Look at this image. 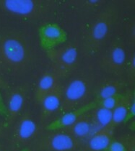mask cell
<instances>
[{"instance_id": "cell-1", "label": "cell", "mask_w": 135, "mask_h": 151, "mask_svg": "<svg viewBox=\"0 0 135 151\" xmlns=\"http://www.w3.org/2000/svg\"><path fill=\"white\" fill-rule=\"evenodd\" d=\"M33 47L27 37L14 30H0V68L21 73L33 65Z\"/></svg>"}, {"instance_id": "cell-2", "label": "cell", "mask_w": 135, "mask_h": 151, "mask_svg": "<svg viewBox=\"0 0 135 151\" xmlns=\"http://www.w3.org/2000/svg\"><path fill=\"white\" fill-rule=\"evenodd\" d=\"M56 7L55 1L49 0H0V12L30 20L49 17Z\"/></svg>"}, {"instance_id": "cell-3", "label": "cell", "mask_w": 135, "mask_h": 151, "mask_svg": "<svg viewBox=\"0 0 135 151\" xmlns=\"http://www.w3.org/2000/svg\"><path fill=\"white\" fill-rule=\"evenodd\" d=\"M94 85L92 76L89 74L80 75L68 82L62 88V113L78 109L92 102Z\"/></svg>"}, {"instance_id": "cell-4", "label": "cell", "mask_w": 135, "mask_h": 151, "mask_svg": "<svg viewBox=\"0 0 135 151\" xmlns=\"http://www.w3.org/2000/svg\"><path fill=\"white\" fill-rule=\"evenodd\" d=\"M114 18V8L108 6L98 13L93 19L84 41V49L88 56L95 55L104 45L111 32Z\"/></svg>"}, {"instance_id": "cell-5", "label": "cell", "mask_w": 135, "mask_h": 151, "mask_svg": "<svg viewBox=\"0 0 135 151\" xmlns=\"http://www.w3.org/2000/svg\"><path fill=\"white\" fill-rule=\"evenodd\" d=\"M83 142L62 130L47 131L36 138L33 148L38 151H75Z\"/></svg>"}, {"instance_id": "cell-6", "label": "cell", "mask_w": 135, "mask_h": 151, "mask_svg": "<svg viewBox=\"0 0 135 151\" xmlns=\"http://www.w3.org/2000/svg\"><path fill=\"white\" fill-rule=\"evenodd\" d=\"M47 53L52 65V71L59 78H65L76 68L79 50L75 44L65 43Z\"/></svg>"}, {"instance_id": "cell-7", "label": "cell", "mask_w": 135, "mask_h": 151, "mask_svg": "<svg viewBox=\"0 0 135 151\" xmlns=\"http://www.w3.org/2000/svg\"><path fill=\"white\" fill-rule=\"evenodd\" d=\"M126 52L119 41H115L109 45L100 60V66L104 71L111 74H120L126 63Z\"/></svg>"}, {"instance_id": "cell-8", "label": "cell", "mask_w": 135, "mask_h": 151, "mask_svg": "<svg viewBox=\"0 0 135 151\" xmlns=\"http://www.w3.org/2000/svg\"><path fill=\"white\" fill-rule=\"evenodd\" d=\"M15 122L11 137L12 145H25L36 139L38 127L30 113H24Z\"/></svg>"}, {"instance_id": "cell-9", "label": "cell", "mask_w": 135, "mask_h": 151, "mask_svg": "<svg viewBox=\"0 0 135 151\" xmlns=\"http://www.w3.org/2000/svg\"><path fill=\"white\" fill-rule=\"evenodd\" d=\"M38 37L41 47L49 52L67 43L68 36L59 24L47 22L39 27Z\"/></svg>"}, {"instance_id": "cell-10", "label": "cell", "mask_w": 135, "mask_h": 151, "mask_svg": "<svg viewBox=\"0 0 135 151\" xmlns=\"http://www.w3.org/2000/svg\"><path fill=\"white\" fill-rule=\"evenodd\" d=\"M27 90L23 86H18L12 88L7 95L5 105L7 109L6 120L7 124H12L19 117L20 111L25 102Z\"/></svg>"}, {"instance_id": "cell-11", "label": "cell", "mask_w": 135, "mask_h": 151, "mask_svg": "<svg viewBox=\"0 0 135 151\" xmlns=\"http://www.w3.org/2000/svg\"><path fill=\"white\" fill-rule=\"evenodd\" d=\"M90 111L82 114L73 124L62 130L82 142H85L95 132Z\"/></svg>"}, {"instance_id": "cell-12", "label": "cell", "mask_w": 135, "mask_h": 151, "mask_svg": "<svg viewBox=\"0 0 135 151\" xmlns=\"http://www.w3.org/2000/svg\"><path fill=\"white\" fill-rule=\"evenodd\" d=\"M95 106V103L94 101H92L90 104L78 108V109L62 113V114L59 117L57 118L50 124H48L46 129L47 131H54L62 130L65 128L68 127L71 124H73L82 114L90 111Z\"/></svg>"}, {"instance_id": "cell-13", "label": "cell", "mask_w": 135, "mask_h": 151, "mask_svg": "<svg viewBox=\"0 0 135 151\" xmlns=\"http://www.w3.org/2000/svg\"><path fill=\"white\" fill-rule=\"evenodd\" d=\"M62 101V87L59 83L40 102L41 115L43 120H46L61 108Z\"/></svg>"}, {"instance_id": "cell-14", "label": "cell", "mask_w": 135, "mask_h": 151, "mask_svg": "<svg viewBox=\"0 0 135 151\" xmlns=\"http://www.w3.org/2000/svg\"><path fill=\"white\" fill-rule=\"evenodd\" d=\"M115 128L111 126L98 129L85 141V147L91 151H104L113 140Z\"/></svg>"}, {"instance_id": "cell-15", "label": "cell", "mask_w": 135, "mask_h": 151, "mask_svg": "<svg viewBox=\"0 0 135 151\" xmlns=\"http://www.w3.org/2000/svg\"><path fill=\"white\" fill-rule=\"evenodd\" d=\"M123 87V82L118 79H107L100 83L93 91V101L98 102L101 100L119 94Z\"/></svg>"}, {"instance_id": "cell-16", "label": "cell", "mask_w": 135, "mask_h": 151, "mask_svg": "<svg viewBox=\"0 0 135 151\" xmlns=\"http://www.w3.org/2000/svg\"><path fill=\"white\" fill-rule=\"evenodd\" d=\"M132 106V98L131 95H122L120 101L112 110V120L110 126L116 128L118 125L124 122L125 119L129 116Z\"/></svg>"}, {"instance_id": "cell-17", "label": "cell", "mask_w": 135, "mask_h": 151, "mask_svg": "<svg viewBox=\"0 0 135 151\" xmlns=\"http://www.w3.org/2000/svg\"><path fill=\"white\" fill-rule=\"evenodd\" d=\"M59 83V78L53 71L44 73L39 79L36 86L35 98L38 104Z\"/></svg>"}, {"instance_id": "cell-18", "label": "cell", "mask_w": 135, "mask_h": 151, "mask_svg": "<svg viewBox=\"0 0 135 151\" xmlns=\"http://www.w3.org/2000/svg\"><path fill=\"white\" fill-rule=\"evenodd\" d=\"M92 120L95 131L111 125L112 120V111L105 108L95 106L90 111Z\"/></svg>"}, {"instance_id": "cell-19", "label": "cell", "mask_w": 135, "mask_h": 151, "mask_svg": "<svg viewBox=\"0 0 135 151\" xmlns=\"http://www.w3.org/2000/svg\"><path fill=\"white\" fill-rule=\"evenodd\" d=\"M122 94L119 93V94L116 95V96H111V97L106 98L101 101H98V102L95 103L97 106H99L100 107L105 108V109H109V110H113L114 109L115 106L118 104V101L121 99Z\"/></svg>"}, {"instance_id": "cell-20", "label": "cell", "mask_w": 135, "mask_h": 151, "mask_svg": "<svg viewBox=\"0 0 135 151\" xmlns=\"http://www.w3.org/2000/svg\"><path fill=\"white\" fill-rule=\"evenodd\" d=\"M77 4L84 9L94 10L106 4V1L104 0H84V1H78Z\"/></svg>"}, {"instance_id": "cell-21", "label": "cell", "mask_w": 135, "mask_h": 151, "mask_svg": "<svg viewBox=\"0 0 135 151\" xmlns=\"http://www.w3.org/2000/svg\"><path fill=\"white\" fill-rule=\"evenodd\" d=\"M119 140L125 146L126 151H135V136L134 134H125L120 137Z\"/></svg>"}, {"instance_id": "cell-22", "label": "cell", "mask_w": 135, "mask_h": 151, "mask_svg": "<svg viewBox=\"0 0 135 151\" xmlns=\"http://www.w3.org/2000/svg\"><path fill=\"white\" fill-rule=\"evenodd\" d=\"M128 75L131 78L134 79L135 77V54H132L131 56L129 58V60L126 61V66Z\"/></svg>"}, {"instance_id": "cell-23", "label": "cell", "mask_w": 135, "mask_h": 151, "mask_svg": "<svg viewBox=\"0 0 135 151\" xmlns=\"http://www.w3.org/2000/svg\"><path fill=\"white\" fill-rule=\"evenodd\" d=\"M105 151H126V149L119 139H113Z\"/></svg>"}, {"instance_id": "cell-24", "label": "cell", "mask_w": 135, "mask_h": 151, "mask_svg": "<svg viewBox=\"0 0 135 151\" xmlns=\"http://www.w3.org/2000/svg\"><path fill=\"white\" fill-rule=\"evenodd\" d=\"M0 116H2L3 118H7V109L5 105V100L2 96V93L1 91L0 88Z\"/></svg>"}, {"instance_id": "cell-25", "label": "cell", "mask_w": 135, "mask_h": 151, "mask_svg": "<svg viewBox=\"0 0 135 151\" xmlns=\"http://www.w3.org/2000/svg\"><path fill=\"white\" fill-rule=\"evenodd\" d=\"M129 40L132 43H134L135 41V24L133 23L131 24V27L129 28Z\"/></svg>"}, {"instance_id": "cell-26", "label": "cell", "mask_w": 135, "mask_h": 151, "mask_svg": "<svg viewBox=\"0 0 135 151\" xmlns=\"http://www.w3.org/2000/svg\"><path fill=\"white\" fill-rule=\"evenodd\" d=\"M6 124L0 119V137H2L6 132Z\"/></svg>"}, {"instance_id": "cell-27", "label": "cell", "mask_w": 135, "mask_h": 151, "mask_svg": "<svg viewBox=\"0 0 135 151\" xmlns=\"http://www.w3.org/2000/svg\"><path fill=\"white\" fill-rule=\"evenodd\" d=\"M0 88L4 90L7 88V83H5V81H4V80L2 78V77L1 76V75H0Z\"/></svg>"}, {"instance_id": "cell-28", "label": "cell", "mask_w": 135, "mask_h": 151, "mask_svg": "<svg viewBox=\"0 0 135 151\" xmlns=\"http://www.w3.org/2000/svg\"><path fill=\"white\" fill-rule=\"evenodd\" d=\"M75 151H91V150H90V149H88L87 147H85V146H84V147H83V146H82L81 147L77 149V150H75Z\"/></svg>"}, {"instance_id": "cell-29", "label": "cell", "mask_w": 135, "mask_h": 151, "mask_svg": "<svg viewBox=\"0 0 135 151\" xmlns=\"http://www.w3.org/2000/svg\"><path fill=\"white\" fill-rule=\"evenodd\" d=\"M0 151H1V149H0Z\"/></svg>"}]
</instances>
